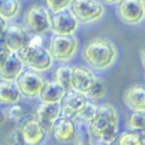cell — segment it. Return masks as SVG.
Masks as SVG:
<instances>
[{
    "mask_svg": "<svg viewBox=\"0 0 145 145\" xmlns=\"http://www.w3.org/2000/svg\"><path fill=\"white\" fill-rule=\"evenodd\" d=\"M118 112L113 105L104 103L96 106V110L89 121L86 123L88 133L106 144H112L118 137Z\"/></svg>",
    "mask_w": 145,
    "mask_h": 145,
    "instance_id": "1",
    "label": "cell"
},
{
    "mask_svg": "<svg viewBox=\"0 0 145 145\" xmlns=\"http://www.w3.org/2000/svg\"><path fill=\"white\" fill-rule=\"evenodd\" d=\"M82 57L92 68L104 70L114 63L117 49L110 40L105 37H95L85 44Z\"/></svg>",
    "mask_w": 145,
    "mask_h": 145,
    "instance_id": "2",
    "label": "cell"
},
{
    "mask_svg": "<svg viewBox=\"0 0 145 145\" xmlns=\"http://www.w3.org/2000/svg\"><path fill=\"white\" fill-rule=\"evenodd\" d=\"M17 56L27 68L34 69L36 71H45L52 66V58L44 45H35L27 43L20 48Z\"/></svg>",
    "mask_w": 145,
    "mask_h": 145,
    "instance_id": "3",
    "label": "cell"
},
{
    "mask_svg": "<svg viewBox=\"0 0 145 145\" xmlns=\"http://www.w3.org/2000/svg\"><path fill=\"white\" fill-rule=\"evenodd\" d=\"M78 48V40L74 34H53L48 42V51L52 59L59 61L70 60Z\"/></svg>",
    "mask_w": 145,
    "mask_h": 145,
    "instance_id": "4",
    "label": "cell"
},
{
    "mask_svg": "<svg viewBox=\"0 0 145 145\" xmlns=\"http://www.w3.org/2000/svg\"><path fill=\"white\" fill-rule=\"evenodd\" d=\"M70 10L82 24L96 22L104 14L103 5L97 0H71Z\"/></svg>",
    "mask_w": 145,
    "mask_h": 145,
    "instance_id": "5",
    "label": "cell"
},
{
    "mask_svg": "<svg viewBox=\"0 0 145 145\" xmlns=\"http://www.w3.org/2000/svg\"><path fill=\"white\" fill-rule=\"evenodd\" d=\"M17 87L20 92V94L25 97L33 99L39 96V93L45 83L44 78L40 74V71H36L34 69L27 68L23 70L18 77L15 79Z\"/></svg>",
    "mask_w": 145,
    "mask_h": 145,
    "instance_id": "6",
    "label": "cell"
},
{
    "mask_svg": "<svg viewBox=\"0 0 145 145\" xmlns=\"http://www.w3.org/2000/svg\"><path fill=\"white\" fill-rule=\"evenodd\" d=\"M120 19L129 25H137L145 19L143 0H120L117 8Z\"/></svg>",
    "mask_w": 145,
    "mask_h": 145,
    "instance_id": "7",
    "label": "cell"
},
{
    "mask_svg": "<svg viewBox=\"0 0 145 145\" xmlns=\"http://www.w3.org/2000/svg\"><path fill=\"white\" fill-rule=\"evenodd\" d=\"M50 17L45 7L34 5L31 6L25 14V24L31 32L42 34L50 28Z\"/></svg>",
    "mask_w": 145,
    "mask_h": 145,
    "instance_id": "8",
    "label": "cell"
},
{
    "mask_svg": "<svg viewBox=\"0 0 145 145\" xmlns=\"http://www.w3.org/2000/svg\"><path fill=\"white\" fill-rule=\"evenodd\" d=\"M78 20L70 9H61L54 11L50 17V28L53 34H74L77 29Z\"/></svg>",
    "mask_w": 145,
    "mask_h": 145,
    "instance_id": "9",
    "label": "cell"
},
{
    "mask_svg": "<svg viewBox=\"0 0 145 145\" xmlns=\"http://www.w3.org/2000/svg\"><path fill=\"white\" fill-rule=\"evenodd\" d=\"M89 100L86 97L85 94L79 93L75 89H68L65 92L63 96L60 100V109H61V114L63 117L75 119L77 114L84 109L86 103Z\"/></svg>",
    "mask_w": 145,
    "mask_h": 145,
    "instance_id": "10",
    "label": "cell"
},
{
    "mask_svg": "<svg viewBox=\"0 0 145 145\" xmlns=\"http://www.w3.org/2000/svg\"><path fill=\"white\" fill-rule=\"evenodd\" d=\"M19 129L26 145H41L45 139L46 131L34 116H24L19 125Z\"/></svg>",
    "mask_w": 145,
    "mask_h": 145,
    "instance_id": "11",
    "label": "cell"
},
{
    "mask_svg": "<svg viewBox=\"0 0 145 145\" xmlns=\"http://www.w3.org/2000/svg\"><path fill=\"white\" fill-rule=\"evenodd\" d=\"M1 39L5 43V45L9 49L11 52H17L20 48H23L25 44L28 43V35L26 31L18 24H10L7 25L5 28Z\"/></svg>",
    "mask_w": 145,
    "mask_h": 145,
    "instance_id": "12",
    "label": "cell"
},
{
    "mask_svg": "<svg viewBox=\"0 0 145 145\" xmlns=\"http://www.w3.org/2000/svg\"><path fill=\"white\" fill-rule=\"evenodd\" d=\"M60 113H61V109L59 102L57 103L42 102L35 109V117L46 133L51 131L52 126L57 120V118L60 116Z\"/></svg>",
    "mask_w": 145,
    "mask_h": 145,
    "instance_id": "13",
    "label": "cell"
},
{
    "mask_svg": "<svg viewBox=\"0 0 145 145\" xmlns=\"http://www.w3.org/2000/svg\"><path fill=\"white\" fill-rule=\"evenodd\" d=\"M52 135L54 138L60 143H71L75 139L77 127L74 121V119L67 118V117H58L54 121L52 129Z\"/></svg>",
    "mask_w": 145,
    "mask_h": 145,
    "instance_id": "14",
    "label": "cell"
},
{
    "mask_svg": "<svg viewBox=\"0 0 145 145\" xmlns=\"http://www.w3.org/2000/svg\"><path fill=\"white\" fill-rule=\"evenodd\" d=\"M96 79V75L88 68L77 66L72 68L71 74V87L72 89L86 94L93 86Z\"/></svg>",
    "mask_w": 145,
    "mask_h": 145,
    "instance_id": "15",
    "label": "cell"
},
{
    "mask_svg": "<svg viewBox=\"0 0 145 145\" xmlns=\"http://www.w3.org/2000/svg\"><path fill=\"white\" fill-rule=\"evenodd\" d=\"M24 63L16 52H9L2 60H0V77L1 79L15 80L23 71Z\"/></svg>",
    "mask_w": 145,
    "mask_h": 145,
    "instance_id": "16",
    "label": "cell"
},
{
    "mask_svg": "<svg viewBox=\"0 0 145 145\" xmlns=\"http://www.w3.org/2000/svg\"><path fill=\"white\" fill-rule=\"evenodd\" d=\"M125 104L133 111H145V85L135 84L123 93Z\"/></svg>",
    "mask_w": 145,
    "mask_h": 145,
    "instance_id": "17",
    "label": "cell"
},
{
    "mask_svg": "<svg viewBox=\"0 0 145 145\" xmlns=\"http://www.w3.org/2000/svg\"><path fill=\"white\" fill-rule=\"evenodd\" d=\"M65 92L66 89L57 80H50L43 84L39 93V97L42 102L45 103H57L60 102Z\"/></svg>",
    "mask_w": 145,
    "mask_h": 145,
    "instance_id": "18",
    "label": "cell"
},
{
    "mask_svg": "<svg viewBox=\"0 0 145 145\" xmlns=\"http://www.w3.org/2000/svg\"><path fill=\"white\" fill-rule=\"evenodd\" d=\"M22 94L15 80H0V103L15 104L20 101Z\"/></svg>",
    "mask_w": 145,
    "mask_h": 145,
    "instance_id": "19",
    "label": "cell"
},
{
    "mask_svg": "<svg viewBox=\"0 0 145 145\" xmlns=\"http://www.w3.org/2000/svg\"><path fill=\"white\" fill-rule=\"evenodd\" d=\"M117 145H145V135L137 130H126L117 137Z\"/></svg>",
    "mask_w": 145,
    "mask_h": 145,
    "instance_id": "20",
    "label": "cell"
},
{
    "mask_svg": "<svg viewBox=\"0 0 145 145\" xmlns=\"http://www.w3.org/2000/svg\"><path fill=\"white\" fill-rule=\"evenodd\" d=\"M74 145H111V144H106L94 138L88 133L87 127L85 125V127H80L79 129H77V133L74 139Z\"/></svg>",
    "mask_w": 145,
    "mask_h": 145,
    "instance_id": "21",
    "label": "cell"
},
{
    "mask_svg": "<svg viewBox=\"0 0 145 145\" xmlns=\"http://www.w3.org/2000/svg\"><path fill=\"white\" fill-rule=\"evenodd\" d=\"M71 74H72V67L65 65L60 66L56 70V80L66 89H71Z\"/></svg>",
    "mask_w": 145,
    "mask_h": 145,
    "instance_id": "22",
    "label": "cell"
},
{
    "mask_svg": "<svg viewBox=\"0 0 145 145\" xmlns=\"http://www.w3.org/2000/svg\"><path fill=\"white\" fill-rule=\"evenodd\" d=\"M19 11L18 0H0V16L5 19L14 18Z\"/></svg>",
    "mask_w": 145,
    "mask_h": 145,
    "instance_id": "23",
    "label": "cell"
},
{
    "mask_svg": "<svg viewBox=\"0 0 145 145\" xmlns=\"http://www.w3.org/2000/svg\"><path fill=\"white\" fill-rule=\"evenodd\" d=\"M127 125L129 129L140 131L145 135V111H133L128 118Z\"/></svg>",
    "mask_w": 145,
    "mask_h": 145,
    "instance_id": "24",
    "label": "cell"
},
{
    "mask_svg": "<svg viewBox=\"0 0 145 145\" xmlns=\"http://www.w3.org/2000/svg\"><path fill=\"white\" fill-rule=\"evenodd\" d=\"M105 93H106V84H105V82L101 77L96 76V79H95L93 86L91 87V89L85 95H86V97L88 100L96 101V100H101L105 95Z\"/></svg>",
    "mask_w": 145,
    "mask_h": 145,
    "instance_id": "25",
    "label": "cell"
},
{
    "mask_svg": "<svg viewBox=\"0 0 145 145\" xmlns=\"http://www.w3.org/2000/svg\"><path fill=\"white\" fill-rule=\"evenodd\" d=\"M96 106L97 105H95V104H93V103H91L89 101L86 103V105L84 106V109L77 114V117L75 118V120H77L78 122H80V123H84V125H86L88 121H89V119L93 117V114H94V112H95V110H96Z\"/></svg>",
    "mask_w": 145,
    "mask_h": 145,
    "instance_id": "26",
    "label": "cell"
},
{
    "mask_svg": "<svg viewBox=\"0 0 145 145\" xmlns=\"http://www.w3.org/2000/svg\"><path fill=\"white\" fill-rule=\"evenodd\" d=\"M7 143L8 145H26L19 127H16L9 131L7 136Z\"/></svg>",
    "mask_w": 145,
    "mask_h": 145,
    "instance_id": "27",
    "label": "cell"
},
{
    "mask_svg": "<svg viewBox=\"0 0 145 145\" xmlns=\"http://www.w3.org/2000/svg\"><path fill=\"white\" fill-rule=\"evenodd\" d=\"M25 113H24V108L22 105H19L18 103H15L11 105V108L8 110L7 112V117L10 121L12 122H18L24 118Z\"/></svg>",
    "mask_w": 145,
    "mask_h": 145,
    "instance_id": "28",
    "label": "cell"
},
{
    "mask_svg": "<svg viewBox=\"0 0 145 145\" xmlns=\"http://www.w3.org/2000/svg\"><path fill=\"white\" fill-rule=\"evenodd\" d=\"M45 2L48 5V8L52 12H54V11L67 8L70 5L71 0H45Z\"/></svg>",
    "mask_w": 145,
    "mask_h": 145,
    "instance_id": "29",
    "label": "cell"
},
{
    "mask_svg": "<svg viewBox=\"0 0 145 145\" xmlns=\"http://www.w3.org/2000/svg\"><path fill=\"white\" fill-rule=\"evenodd\" d=\"M28 43H31V44H35V45H44V42H43V39H42V36H40V35H35V36H33L32 39H29L28 40Z\"/></svg>",
    "mask_w": 145,
    "mask_h": 145,
    "instance_id": "30",
    "label": "cell"
},
{
    "mask_svg": "<svg viewBox=\"0 0 145 145\" xmlns=\"http://www.w3.org/2000/svg\"><path fill=\"white\" fill-rule=\"evenodd\" d=\"M6 27H7V22H6V19L0 16V37H1V35H2V33H3V31H5Z\"/></svg>",
    "mask_w": 145,
    "mask_h": 145,
    "instance_id": "31",
    "label": "cell"
},
{
    "mask_svg": "<svg viewBox=\"0 0 145 145\" xmlns=\"http://www.w3.org/2000/svg\"><path fill=\"white\" fill-rule=\"evenodd\" d=\"M139 57H140V61H142V65L145 69V46H143L139 51Z\"/></svg>",
    "mask_w": 145,
    "mask_h": 145,
    "instance_id": "32",
    "label": "cell"
},
{
    "mask_svg": "<svg viewBox=\"0 0 145 145\" xmlns=\"http://www.w3.org/2000/svg\"><path fill=\"white\" fill-rule=\"evenodd\" d=\"M7 119H8V117H7V114L5 113V111H0V125L5 123Z\"/></svg>",
    "mask_w": 145,
    "mask_h": 145,
    "instance_id": "33",
    "label": "cell"
},
{
    "mask_svg": "<svg viewBox=\"0 0 145 145\" xmlns=\"http://www.w3.org/2000/svg\"><path fill=\"white\" fill-rule=\"evenodd\" d=\"M102 2H104V3H109V5H112V3H117V2H119L120 0H101Z\"/></svg>",
    "mask_w": 145,
    "mask_h": 145,
    "instance_id": "34",
    "label": "cell"
},
{
    "mask_svg": "<svg viewBox=\"0 0 145 145\" xmlns=\"http://www.w3.org/2000/svg\"><path fill=\"white\" fill-rule=\"evenodd\" d=\"M143 2H144V6H145V0H143Z\"/></svg>",
    "mask_w": 145,
    "mask_h": 145,
    "instance_id": "35",
    "label": "cell"
}]
</instances>
